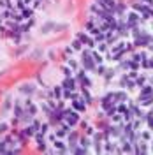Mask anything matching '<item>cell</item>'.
<instances>
[{"mask_svg": "<svg viewBox=\"0 0 153 155\" xmlns=\"http://www.w3.org/2000/svg\"><path fill=\"white\" fill-rule=\"evenodd\" d=\"M62 71H63L65 78H70V76H72V71H70V67H62Z\"/></svg>", "mask_w": 153, "mask_h": 155, "instance_id": "30bf717a", "label": "cell"}, {"mask_svg": "<svg viewBox=\"0 0 153 155\" xmlns=\"http://www.w3.org/2000/svg\"><path fill=\"white\" fill-rule=\"evenodd\" d=\"M74 107H76L77 111H85V102L81 99H74Z\"/></svg>", "mask_w": 153, "mask_h": 155, "instance_id": "52a82bcc", "label": "cell"}, {"mask_svg": "<svg viewBox=\"0 0 153 155\" xmlns=\"http://www.w3.org/2000/svg\"><path fill=\"white\" fill-rule=\"evenodd\" d=\"M41 2H42V0H41Z\"/></svg>", "mask_w": 153, "mask_h": 155, "instance_id": "2e32d148", "label": "cell"}, {"mask_svg": "<svg viewBox=\"0 0 153 155\" xmlns=\"http://www.w3.org/2000/svg\"><path fill=\"white\" fill-rule=\"evenodd\" d=\"M72 48L74 49H81V41H79V39H76V41L72 42Z\"/></svg>", "mask_w": 153, "mask_h": 155, "instance_id": "8fae6325", "label": "cell"}, {"mask_svg": "<svg viewBox=\"0 0 153 155\" xmlns=\"http://www.w3.org/2000/svg\"><path fill=\"white\" fill-rule=\"evenodd\" d=\"M148 125H150V129L153 130V115H150V116H148Z\"/></svg>", "mask_w": 153, "mask_h": 155, "instance_id": "7c38bea8", "label": "cell"}, {"mask_svg": "<svg viewBox=\"0 0 153 155\" xmlns=\"http://www.w3.org/2000/svg\"><path fill=\"white\" fill-rule=\"evenodd\" d=\"M5 145H7L5 141H0V152H7V150H5Z\"/></svg>", "mask_w": 153, "mask_h": 155, "instance_id": "4fadbf2b", "label": "cell"}, {"mask_svg": "<svg viewBox=\"0 0 153 155\" xmlns=\"http://www.w3.org/2000/svg\"><path fill=\"white\" fill-rule=\"evenodd\" d=\"M69 65H70V67H76L77 64H76V62H74V60H69Z\"/></svg>", "mask_w": 153, "mask_h": 155, "instance_id": "9a60e30c", "label": "cell"}, {"mask_svg": "<svg viewBox=\"0 0 153 155\" xmlns=\"http://www.w3.org/2000/svg\"><path fill=\"white\" fill-rule=\"evenodd\" d=\"M76 88V79L70 76V78H65L63 79V90H74Z\"/></svg>", "mask_w": 153, "mask_h": 155, "instance_id": "3957f363", "label": "cell"}, {"mask_svg": "<svg viewBox=\"0 0 153 155\" xmlns=\"http://www.w3.org/2000/svg\"><path fill=\"white\" fill-rule=\"evenodd\" d=\"M63 118H65V120H67V124L69 125H74V124H76L77 122V113L76 111H63Z\"/></svg>", "mask_w": 153, "mask_h": 155, "instance_id": "6da1fadb", "label": "cell"}, {"mask_svg": "<svg viewBox=\"0 0 153 155\" xmlns=\"http://www.w3.org/2000/svg\"><path fill=\"white\" fill-rule=\"evenodd\" d=\"M97 74H99V76H102V74H104V67H102V65L99 67V72H97Z\"/></svg>", "mask_w": 153, "mask_h": 155, "instance_id": "5bb4252c", "label": "cell"}, {"mask_svg": "<svg viewBox=\"0 0 153 155\" xmlns=\"http://www.w3.org/2000/svg\"><path fill=\"white\" fill-rule=\"evenodd\" d=\"M7 130H9V124H5V122H2V124H0V136H2V134H5Z\"/></svg>", "mask_w": 153, "mask_h": 155, "instance_id": "ba28073f", "label": "cell"}, {"mask_svg": "<svg viewBox=\"0 0 153 155\" xmlns=\"http://www.w3.org/2000/svg\"><path fill=\"white\" fill-rule=\"evenodd\" d=\"M21 115H23L21 101H14V104H12V116H21Z\"/></svg>", "mask_w": 153, "mask_h": 155, "instance_id": "7a4b0ae2", "label": "cell"}, {"mask_svg": "<svg viewBox=\"0 0 153 155\" xmlns=\"http://www.w3.org/2000/svg\"><path fill=\"white\" fill-rule=\"evenodd\" d=\"M19 14H21V18H23V19H30L32 16H34V9H30V7H25V9L19 12Z\"/></svg>", "mask_w": 153, "mask_h": 155, "instance_id": "5b68a950", "label": "cell"}, {"mask_svg": "<svg viewBox=\"0 0 153 155\" xmlns=\"http://www.w3.org/2000/svg\"><path fill=\"white\" fill-rule=\"evenodd\" d=\"M19 92H21V94H28V95H32V94L35 92V87H34L32 83H25V85L19 87Z\"/></svg>", "mask_w": 153, "mask_h": 155, "instance_id": "277c9868", "label": "cell"}, {"mask_svg": "<svg viewBox=\"0 0 153 155\" xmlns=\"http://www.w3.org/2000/svg\"><path fill=\"white\" fill-rule=\"evenodd\" d=\"M92 58H93V62H97V64H100V62H102V57H100L99 53H92Z\"/></svg>", "mask_w": 153, "mask_h": 155, "instance_id": "9c48e42d", "label": "cell"}, {"mask_svg": "<svg viewBox=\"0 0 153 155\" xmlns=\"http://www.w3.org/2000/svg\"><path fill=\"white\" fill-rule=\"evenodd\" d=\"M99 4L104 5V7H107V9H115V0H100Z\"/></svg>", "mask_w": 153, "mask_h": 155, "instance_id": "8992f818", "label": "cell"}]
</instances>
